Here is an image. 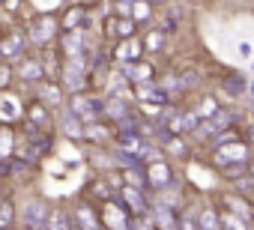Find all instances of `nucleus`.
I'll return each instance as SVG.
<instances>
[{
    "mask_svg": "<svg viewBox=\"0 0 254 230\" xmlns=\"http://www.w3.org/2000/svg\"><path fill=\"white\" fill-rule=\"evenodd\" d=\"M24 30H27V36H30V42L39 45V48H48L57 36H63V24H60V18H54V15H36V18H30V24H27Z\"/></svg>",
    "mask_w": 254,
    "mask_h": 230,
    "instance_id": "obj_1",
    "label": "nucleus"
},
{
    "mask_svg": "<svg viewBox=\"0 0 254 230\" xmlns=\"http://www.w3.org/2000/svg\"><path fill=\"white\" fill-rule=\"evenodd\" d=\"M218 114V102L212 99V96H203V102H200V108H197V117L200 120H212Z\"/></svg>",
    "mask_w": 254,
    "mask_h": 230,
    "instance_id": "obj_20",
    "label": "nucleus"
},
{
    "mask_svg": "<svg viewBox=\"0 0 254 230\" xmlns=\"http://www.w3.org/2000/svg\"><path fill=\"white\" fill-rule=\"evenodd\" d=\"M144 36H129V39H120L114 42V60L117 63H135L144 57Z\"/></svg>",
    "mask_w": 254,
    "mask_h": 230,
    "instance_id": "obj_6",
    "label": "nucleus"
},
{
    "mask_svg": "<svg viewBox=\"0 0 254 230\" xmlns=\"http://www.w3.org/2000/svg\"><path fill=\"white\" fill-rule=\"evenodd\" d=\"M138 21L135 18H123V15H108L105 18V36L111 42H120V39H129V36H138Z\"/></svg>",
    "mask_w": 254,
    "mask_h": 230,
    "instance_id": "obj_5",
    "label": "nucleus"
},
{
    "mask_svg": "<svg viewBox=\"0 0 254 230\" xmlns=\"http://www.w3.org/2000/svg\"><path fill=\"white\" fill-rule=\"evenodd\" d=\"M248 173H254V159H251V162H248Z\"/></svg>",
    "mask_w": 254,
    "mask_h": 230,
    "instance_id": "obj_25",
    "label": "nucleus"
},
{
    "mask_svg": "<svg viewBox=\"0 0 254 230\" xmlns=\"http://www.w3.org/2000/svg\"><path fill=\"white\" fill-rule=\"evenodd\" d=\"M144 173H147V182H150V188H168V185H171V179H174V173H171V165H168V162H162V159L150 162Z\"/></svg>",
    "mask_w": 254,
    "mask_h": 230,
    "instance_id": "obj_11",
    "label": "nucleus"
},
{
    "mask_svg": "<svg viewBox=\"0 0 254 230\" xmlns=\"http://www.w3.org/2000/svg\"><path fill=\"white\" fill-rule=\"evenodd\" d=\"M120 200L129 206L132 215H144V212H147V200H144L141 188H135V185H123V188H120Z\"/></svg>",
    "mask_w": 254,
    "mask_h": 230,
    "instance_id": "obj_13",
    "label": "nucleus"
},
{
    "mask_svg": "<svg viewBox=\"0 0 254 230\" xmlns=\"http://www.w3.org/2000/svg\"><path fill=\"white\" fill-rule=\"evenodd\" d=\"M15 224V203L12 197H3V206H0V230H12Z\"/></svg>",
    "mask_w": 254,
    "mask_h": 230,
    "instance_id": "obj_18",
    "label": "nucleus"
},
{
    "mask_svg": "<svg viewBox=\"0 0 254 230\" xmlns=\"http://www.w3.org/2000/svg\"><path fill=\"white\" fill-rule=\"evenodd\" d=\"M18 78L24 81V84H39V81H45L48 78V69H45V63L42 60H36V57H24L21 63H18Z\"/></svg>",
    "mask_w": 254,
    "mask_h": 230,
    "instance_id": "obj_8",
    "label": "nucleus"
},
{
    "mask_svg": "<svg viewBox=\"0 0 254 230\" xmlns=\"http://www.w3.org/2000/svg\"><path fill=\"white\" fill-rule=\"evenodd\" d=\"M36 99L45 102L51 111L60 108V105H63V87H60V81H54V78L39 81V84H36Z\"/></svg>",
    "mask_w": 254,
    "mask_h": 230,
    "instance_id": "obj_9",
    "label": "nucleus"
},
{
    "mask_svg": "<svg viewBox=\"0 0 254 230\" xmlns=\"http://www.w3.org/2000/svg\"><path fill=\"white\" fill-rule=\"evenodd\" d=\"M123 3H135V0H123Z\"/></svg>",
    "mask_w": 254,
    "mask_h": 230,
    "instance_id": "obj_27",
    "label": "nucleus"
},
{
    "mask_svg": "<svg viewBox=\"0 0 254 230\" xmlns=\"http://www.w3.org/2000/svg\"><path fill=\"white\" fill-rule=\"evenodd\" d=\"M120 173H123L126 185H135V188H144V185H150V182H147V173L141 176V173H135V168H120Z\"/></svg>",
    "mask_w": 254,
    "mask_h": 230,
    "instance_id": "obj_21",
    "label": "nucleus"
},
{
    "mask_svg": "<svg viewBox=\"0 0 254 230\" xmlns=\"http://www.w3.org/2000/svg\"><path fill=\"white\" fill-rule=\"evenodd\" d=\"M75 230H102L99 215H96L87 203H81V206L75 209Z\"/></svg>",
    "mask_w": 254,
    "mask_h": 230,
    "instance_id": "obj_15",
    "label": "nucleus"
},
{
    "mask_svg": "<svg viewBox=\"0 0 254 230\" xmlns=\"http://www.w3.org/2000/svg\"><path fill=\"white\" fill-rule=\"evenodd\" d=\"M84 15H87V6L84 3H75L63 12L60 24H63V33H72V30H84Z\"/></svg>",
    "mask_w": 254,
    "mask_h": 230,
    "instance_id": "obj_14",
    "label": "nucleus"
},
{
    "mask_svg": "<svg viewBox=\"0 0 254 230\" xmlns=\"http://www.w3.org/2000/svg\"><path fill=\"white\" fill-rule=\"evenodd\" d=\"M180 230H200V221H197V218L191 221V218L186 215V218H180Z\"/></svg>",
    "mask_w": 254,
    "mask_h": 230,
    "instance_id": "obj_23",
    "label": "nucleus"
},
{
    "mask_svg": "<svg viewBox=\"0 0 254 230\" xmlns=\"http://www.w3.org/2000/svg\"><path fill=\"white\" fill-rule=\"evenodd\" d=\"M27 117V105H21V99L12 93V90H3L0 93V123H18Z\"/></svg>",
    "mask_w": 254,
    "mask_h": 230,
    "instance_id": "obj_4",
    "label": "nucleus"
},
{
    "mask_svg": "<svg viewBox=\"0 0 254 230\" xmlns=\"http://www.w3.org/2000/svg\"><path fill=\"white\" fill-rule=\"evenodd\" d=\"M96 111H102V105L96 99H87V96H72V114L81 117L84 123H96Z\"/></svg>",
    "mask_w": 254,
    "mask_h": 230,
    "instance_id": "obj_12",
    "label": "nucleus"
},
{
    "mask_svg": "<svg viewBox=\"0 0 254 230\" xmlns=\"http://www.w3.org/2000/svg\"><path fill=\"white\" fill-rule=\"evenodd\" d=\"M24 123H30L36 132H51V126H54V120H51V108L45 105V102H39V99H33L30 105H27V117H24Z\"/></svg>",
    "mask_w": 254,
    "mask_h": 230,
    "instance_id": "obj_7",
    "label": "nucleus"
},
{
    "mask_svg": "<svg viewBox=\"0 0 254 230\" xmlns=\"http://www.w3.org/2000/svg\"><path fill=\"white\" fill-rule=\"evenodd\" d=\"M21 3H24V0H3V9H6L9 15H15V12L21 9Z\"/></svg>",
    "mask_w": 254,
    "mask_h": 230,
    "instance_id": "obj_24",
    "label": "nucleus"
},
{
    "mask_svg": "<svg viewBox=\"0 0 254 230\" xmlns=\"http://www.w3.org/2000/svg\"><path fill=\"white\" fill-rule=\"evenodd\" d=\"M165 36H168V33H165L162 27H150V30L144 33V48H147L150 54L162 51V48H165Z\"/></svg>",
    "mask_w": 254,
    "mask_h": 230,
    "instance_id": "obj_17",
    "label": "nucleus"
},
{
    "mask_svg": "<svg viewBox=\"0 0 254 230\" xmlns=\"http://www.w3.org/2000/svg\"><path fill=\"white\" fill-rule=\"evenodd\" d=\"M123 72H126V81H132V84H150V81H156V69L147 60L123 63Z\"/></svg>",
    "mask_w": 254,
    "mask_h": 230,
    "instance_id": "obj_10",
    "label": "nucleus"
},
{
    "mask_svg": "<svg viewBox=\"0 0 254 230\" xmlns=\"http://www.w3.org/2000/svg\"><path fill=\"white\" fill-rule=\"evenodd\" d=\"M153 9H156L153 0H135V3H132V18L138 24H150L153 21Z\"/></svg>",
    "mask_w": 254,
    "mask_h": 230,
    "instance_id": "obj_16",
    "label": "nucleus"
},
{
    "mask_svg": "<svg viewBox=\"0 0 254 230\" xmlns=\"http://www.w3.org/2000/svg\"><path fill=\"white\" fill-rule=\"evenodd\" d=\"M12 87V63L3 60V66H0V90H9Z\"/></svg>",
    "mask_w": 254,
    "mask_h": 230,
    "instance_id": "obj_22",
    "label": "nucleus"
},
{
    "mask_svg": "<svg viewBox=\"0 0 254 230\" xmlns=\"http://www.w3.org/2000/svg\"><path fill=\"white\" fill-rule=\"evenodd\" d=\"M153 3H156V6H162V3H168V0H153Z\"/></svg>",
    "mask_w": 254,
    "mask_h": 230,
    "instance_id": "obj_26",
    "label": "nucleus"
},
{
    "mask_svg": "<svg viewBox=\"0 0 254 230\" xmlns=\"http://www.w3.org/2000/svg\"><path fill=\"white\" fill-rule=\"evenodd\" d=\"M251 162V144L248 141H227V144H218L212 150V165L221 168H230V165H248Z\"/></svg>",
    "mask_w": 254,
    "mask_h": 230,
    "instance_id": "obj_2",
    "label": "nucleus"
},
{
    "mask_svg": "<svg viewBox=\"0 0 254 230\" xmlns=\"http://www.w3.org/2000/svg\"><path fill=\"white\" fill-rule=\"evenodd\" d=\"M27 42H30L27 30L9 27V30L3 33V42H0V54H3L6 63H21V60L27 57Z\"/></svg>",
    "mask_w": 254,
    "mask_h": 230,
    "instance_id": "obj_3",
    "label": "nucleus"
},
{
    "mask_svg": "<svg viewBox=\"0 0 254 230\" xmlns=\"http://www.w3.org/2000/svg\"><path fill=\"white\" fill-rule=\"evenodd\" d=\"M165 153H171V156H177V159H186L189 150H186L183 135H168V141H165Z\"/></svg>",
    "mask_w": 254,
    "mask_h": 230,
    "instance_id": "obj_19",
    "label": "nucleus"
}]
</instances>
